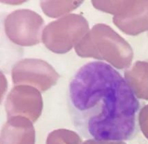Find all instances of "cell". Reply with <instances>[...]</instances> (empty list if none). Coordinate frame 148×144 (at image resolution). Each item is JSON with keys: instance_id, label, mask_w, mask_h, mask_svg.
<instances>
[{"instance_id": "cell-1", "label": "cell", "mask_w": 148, "mask_h": 144, "mask_svg": "<svg viewBox=\"0 0 148 144\" xmlns=\"http://www.w3.org/2000/svg\"><path fill=\"white\" fill-rule=\"evenodd\" d=\"M66 102L72 125L83 138L121 142L138 134L141 102L127 79L108 63L82 65L69 82Z\"/></svg>"}]
</instances>
